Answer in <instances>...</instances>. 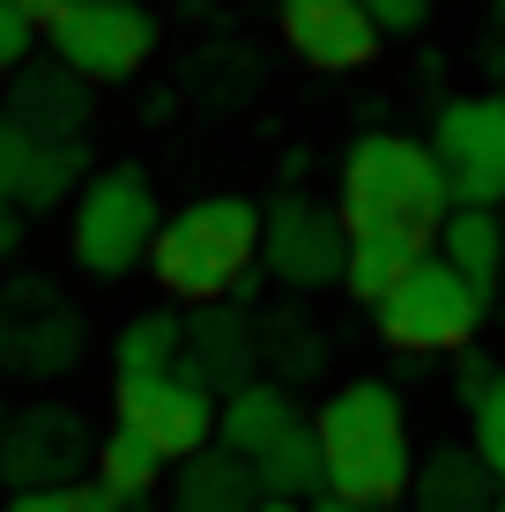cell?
<instances>
[{
	"instance_id": "6da1fadb",
	"label": "cell",
	"mask_w": 505,
	"mask_h": 512,
	"mask_svg": "<svg viewBox=\"0 0 505 512\" xmlns=\"http://www.w3.org/2000/svg\"><path fill=\"white\" fill-rule=\"evenodd\" d=\"M312 438H320V468H327V498L335 505H394L416 490V446H409V416L402 394L387 379H350L312 409Z\"/></svg>"
},
{
	"instance_id": "f546056e",
	"label": "cell",
	"mask_w": 505,
	"mask_h": 512,
	"mask_svg": "<svg viewBox=\"0 0 505 512\" xmlns=\"http://www.w3.org/2000/svg\"><path fill=\"white\" fill-rule=\"evenodd\" d=\"M15 245H23V223H15V208L0 201V260H15Z\"/></svg>"
},
{
	"instance_id": "83f0119b",
	"label": "cell",
	"mask_w": 505,
	"mask_h": 512,
	"mask_svg": "<svg viewBox=\"0 0 505 512\" xmlns=\"http://www.w3.org/2000/svg\"><path fill=\"white\" fill-rule=\"evenodd\" d=\"M357 8L372 15V30L387 38V30H416V23L431 15V0H357Z\"/></svg>"
},
{
	"instance_id": "2e32d148",
	"label": "cell",
	"mask_w": 505,
	"mask_h": 512,
	"mask_svg": "<svg viewBox=\"0 0 505 512\" xmlns=\"http://www.w3.org/2000/svg\"><path fill=\"white\" fill-rule=\"evenodd\" d=\"M253 505H260L253 461H238L223 446H208V453L171 468V512H253Z\"/></svg>"
},
{
	"instance_id": "3957f363",
	"label": "cell",
	"mask_w": 505,
	"mask_h": 512,
	"mask_svg": "<svg viewBox=\"0 0 505 512\" xmlns=\"http://www.w3.org/2000/svg\"><path fill=\"white\" fill-rule=\"evenodd\" d=\"M454 216L446 171L431 156V141L416 134H357L342 156V231H409L439 238V223Z\"/></svg>"
},
{
	"instance_id": "d4e9b609",
	"label": "cell",
	"mask_w": 505,
	"mask_h": 512,
	"mask_svg": "<svg viewBox=\"0 0 505 512\" xmlns=\"http://www.w3.org/2000/svg\"><path fill=\"white\" fill-rule=\"evenodd\" d=\"M38 149H45V141H30L15 119H0V201H8V208H23L30 171H38Z\"/></svg>"
},
{
	"instance_id": "8fae6325",
	"label": "cell",
	"mask_w": 505,
	"mask_h": 512,
	"mask_svg": "<svg viewBox=\"0 0 505 512\" xmlns=\"http://www.w3.org/2000/svg\"><path fill=\"white\" fill-rule=\"evenodd\" d=\"M112 409H119V423H127V431H142L171 468L216 446V394H208L194 372L134 379V386H119V394H112Z\"/></svg>"
},
{
	"instance_id": "1f68e13d",
	"label": "cell",
	"mask_w": 505,
	"mask_h": 512,
	"mask_svg": "<svg viewBox=\"0 0 505 512\" xmlns=\"http://www.w3.org/2000/svg\"><path fill=\"white\" fill-rule=\"evenodd\" d=\"M253 512H305V505H283V498H260Z\"/></svg>"
},
{
	"instance_id": "f1b7e54d",
	"label": "cell",
	"mask_w": 505,
	"mask_h": 512,
	"mask_svg": "<svg viewBox=\"0 0 505 512\" xmlns=\"http://www.w3.org/2000/svg\"><path fill=\"white\" fill-rule=\"evenodd\" d=\"M15 8H23L30 23H38V30H52V23H60L67 8H75V0H15Z\"/></svg>"
},
{
	"instance_id": "e575fe53",
	"label": "cell",
	"mask_w": 505,
	"mask_h": 512,
	"mask_svg": "<svg viewBox=\"0 0 505 512\" xmlns=\"http://www.w3.org/2000/svg\"><path fill=\"white\" fill-rule=\"evenodd\" d=\"M498 512H505V483H498Z\"/></svg>"
},
{
	"instance_id": "277c9868",
	"label": "cell",
	"mask_w": 505,
	"mask_h": 512,
	"mask_svg": "<svg viewBox=\"0 0 505 512\" xmlns=\"http://www.w3.org/2000/svg\"><path fill=\"white\" fill-rule=\"evenodd\" d=\"M156 231H164V208H156V186L134 164H112V171H97V179H82V193H75V231H67L82 275H97V282L134 275L149 260Z\"/></svg>"
},
{
	"instance_id": "7a4b0ae2",
	"label": "cell",
	"mask_w": 505,
	"mask_h": 512,
	"mask_svg": "<svg viewBox=\"0 0 505 512\" xmlns=\"http://www.w3.org/2000/svg\"><path fill=\"white\" fill-rule=\"evenodd\" d=\"M260 253V208L246 193H201L179 216H164V231L149 245V275L164 282L179 305H231L246 290V268Z\"/></svg>"
},
{
	"instance_id": "d590c367",
	"label": "cell",
	"mask_w": 505,
	"mask_h": 512,
	"mask_svg": "<svg viewBox=\"0 0 505 512\" xmlns=\"http://www.w3.org/2000/svg\"><path fill=\"white\" fill-rule=\"evenodd\" d=\"M0 431H8V409H0Z\"/></svg>"
},
{
	"instance_id": "7c38bea8",
	"label": "cell",
	"mask_w": 505,
	"mask_h": 512,
	"mask_svg": "<svg viewBox=\"0 0 505 512\" xmlns=\"http://www.w3.org/2000/svg\"><path fill=\"white\" fill-rule=\"evenodd\" d=\"M275 30L312 75H357L379 60V30L357 0H275Z\"/></svg>"
},
{
	"instance_id": "4fadbf2b",
	"label": "cell",
	"mask_w": 505,
	"mask_h": 512,
	"mask_svg": "<svg viewBox=\"0 0 505 512\" xmlns=\"http://www.w3.org/2000/svg\"><path fill=\"white\" fill-rule=\"evenodd\" d=\"M253 357H260V320L246 305H208L194 312V327H186V357H179V372H194L208 394H238V386H253Z\"/></svg>"
},
{
	"instance_id": "cb8c5ba5",
	"label": "cell",
	"mask_w": 505,
	"mask_h": 512,
	"mask_svg": "<svg viewBox=\"0 0 505 512\" xmlns=\"http://www.w3.org/2000/svg\"><path fill=\"white\" fill-rule=\"evenodd\" d=\"M468 416H476V438H468V446H476V461L505 483V372H491L476 394H468Z\"/></svg>"
},
{
	"instance_id": "ac0fdd59",
	"label": "cell",
	"mask_w": 505,
	"mask_h": 512,
	"mask_svg": "<svg viewBox=\"0 0 505 512\" xmlns=\"http://www.w3.org/2000/svg\"><path fill=\"white\" fill-rule=\"evenodd\" d=\"M342 238H350V253H342V290H350L357 305L394 297V282L431 253V238H409V231H342Z\"/></svg>"
},
{
	"instance_id": "4dcf8cb0",
	"label": "cell",
	"mask_w": 505,
	"mask_h": 512,
	"mask_svg": "<svg viewBox=\"0 0 505 512\" xmlns=\"http://www.w3.org/2000/svg\"><path fill=\"white\" fill-rule=\"evenodd\" d=\"M476 60H483V75H491V82L505 75V52H498V45H483V52H476Z\"/></svg>"
},
{
	"instance_id": "ba28073f",
	"label": "cell",
	"mask_w": 505,
	"mask_h": 512,
	"mask_svg": "<svg viewBox=\"0 0 505 512\" xmlns=\"http://www.w3.org/2000/svg\"><path fill=\"white\" fill-rule=\"evenodd\" d=\"M431 156L446 171L454 208H491L505 201V97L476 90V97H446L431 119Z\"/></svg>"
},
{
	"instance_id": "5b68a950",
	"label": "cell",
	"mask_w": 505,
	"mask_h": 512,
	"mask_svg": "<svg viewBox=\"0 0 505 512\" xmlns=\"http://www.w3.org/2000/svg\"><path fill=\"white\" fill-rule=\"evenodd\" d=\"M483 305H491V297H476L439 253H424L394 282V297L372 305V327L387 334V349H402V357H454V349L476 342Z\"/></svg>"
},
{
	"instance_id": "603a6c76",
	"label": "cell",
	"mask_w": 505,
	"mask_h": 512,
	"mask_svg": "<svg viewBox=\"0 0 505 512\" xmlns=\"http://www.w3.org/2000/svg\"><path fill=\"white\" fill-rule=\"evenodd\" d=\"M82 171H90V149H82V141H45V149H38V171H30L23 208H60L67 193H75Z\"/></svg>"
},
{
	"instance_id": "4316f807",
	"label": "cell",
	"mask_w": 505,
	"mask_h": 512,
	"mask_svg": "<svg viewBox=\"0 0 505 512\" xmlns=\"http://www.w3.org/2000/svg\"><path fill=\"white\" fill-rule=\"evenodd\" d=\"M8 512H127L104 483H75V490H38V498H15Z\"/></svg>"
},
{
	"instance_id": "e0dca14e",
	"label": "cell",
	"mask_w": 505,
	"mask_h": 512,
	"mask_svg": "<svg viewBox=\"0 0 505 512\" xmlns=\"http://www.w3.org/2000/svg\"><path fill=\"white\" fill-rule=\"evenodd\" d=\"M416 512H498V475L476 461V446H439L416 468Z\"/></svg>"
},
{
	"instance_id": "8992f818",
	"label": "cell",
	"mask_w": 505,
	"mask_h": 512,
	"mask_svg": "<svg viewBox=\"0 0 505 512\" xmlns=\"http://www.w3.org/2000/svg\"><path fill=\"white\" fill-rule=\"evenodd\" d=\"M82 468H97V431L75 401H30V409L8 416V431H0V483L15 498L75 490Z\"/></svg>"
},
{
	"instance_id": "9a60e30c",
	"label": "cell",
	"mask_w": 505,
	"mask_h": 512,
	"mask_svg": "<svg viewBox=\"0 0 505 512\" xmlns=\"http://www.w3.org/2000/svg\"><path fill=\"white\" fill-rule=\"evenodd\" d=\"M290 423H305L298 409H290V394L275 379H253V386H238V394L216 401V446L238 453V461H260Z\"/></svg>"
},
{
	"instance_id": "30bf717a",
	"label": "cell",
	"mask_w": 505,
	"mask_h": 512,
	"mask_svg": "<svg viewBox=\"0 0 505 512\" xmlns=\"http://www.w3.org/2000/svg\"><path fill=\"white\" fill-rule=\"evenodd\" d=\"M342 253H350L342 216H327L320 201L275 193L260 208V268L283 282V290H327V282H342Z\"/></svg>"
},
{
	"instance_id": "7402d4cb",
	"label": "cell",
	"mask_w": 505,
	"mask_h": 512,
	"mask_svg": "<svg viewBox=\"0 0 505 512\" xmlns=\"http://www.w3.org/2000/svg\"><path fill=\"white\" fill-rule=\"evenodd\" d=\"M164 468H171V461H164V453H156V446H149V438H142V431H127V423H112V431H104V438H97V483H104V490H112V498H119V505H134V498H149V490H156V483H164Z\"/></svg>"
},
{
	"instance_id": "5bb4252c",
	"label": "cell",
	"mask_w": 505,
	"mask_h": 512,
	"mask_svg": "<svg viewBox=\"0 0 505 512\" xmlns=\"http://www.w3.org/2000/svg\"><path fill=\"white\" fill-rule=\"evenodd\" d=\"M0 119H15L30 141H82V127H90V82H75L52 60H30L23 75H8Z\"/></svg>"
},
{
	"instance_id": "d6986e66",
	"label": "cell",
	"mask_w": 505,
	"mask_h": 512,
	"mask_svg": "<svg viewBox=\"0 0 505 512\" xmlns=\"http://www.w3.org/2000/svg\"><path fill=\"white\" fill-rule=\"evenodd\" d=\"M439 260L476 297H491L498 275H505V231H498V216H491V208H454V216L439 223Z\"/></svg>"
},
{
	"instance_id": "836d02e7",
	"label": "cell",
	"mask_w": 505,
	"mask_h": 512,
	"mask_svg": "<svg viewBox=\"0 0 505 512\" xmlns=\"http://www.w3.org/2000/svg\"><path fill=\"white\" fill-rule=\"evenodd\" d=\"M312 512H364V505H335V498H320V505H312Z\"/></svg>"
},
{
	"instance_id": "44dd1931",
	"label": "cell",
	"mask_w": 505,
	"mask_h": 512,
	"mask_svg": "<svg viewBox=\"0 0 505 512\" xmlns=\"http://www.w3.org/2000/svg\"><path fill=\"white\" fill-rule=\"evenodd\" d=\"M253 475H260V498H283V505H298L305 490H327V468H320V438H312V423H290V431L253 461Z\"/></svg>"
},
{
	"instance_id": "d6a6232c",
	"label": "cell",
	"mask_w": 505,
	"mask_h": 512,
	"mask_svg": "<svg viewBox=\"0 0 505 512\" xmlns=\"http://www.w3.org/2000/svg\"><path fill=\"white\" fill-rule=\"evenodd\" d=\"M491 30H498V45H505V0H491Z\"/></svg>"
},
{
	"instance_id": "ffe728a7",
	"label": "cell",
	"mask_w": 505,
	"mask_h": 512,
	"mask_svg": "<svg viewBox=\"0 0 505 512\" xmlns=\"http://www.w3.org/2000/svg\"><path fill=\"white\" fill-rule=\"evenodd\" d=\"M179 357H186V320L179 312H134V320L112 334V379L119 386L179 372Z\"/></svg>"
},
{
	"instance_id": "9c48e42d",
	"label": "cell",
	"mask_w": 505,
	"mask_h": 512,
	"mask_svg": "<svg viewBox=\"0 0 505 512\" xmlns=\"http://www.w3.org/2000/svg\"><path fill=\"white\" fill-rule=\"evenodd\" d=\"M82 357V312L45 275L0 282V372L15 379H60Z\"/></svg>"
},
{
	"instance_id": "52a82bcc",
	"label": "cell",
	"mask_w": 505,
	"mask_h": 512,
	"mask_svg": "<svg viewBox=\"0 0 505 512\" xmlns=\"http://www.w3.org/2000/svg\"><path fill=\"white\" fill-rule=\"evenodd\" d=\"M52 67H67L75 82H127L134 67L156 52V15L142 0H75L60 23L45 30Z\"/></svg>"
},
{
	"instance_id": "484cf974",
	"label": "cell",
	"mask_w": 505,
	"mask_h": 512,
	"mask_svg": "<svg viewBox=\"0 0 505 512\" xmlns=\"http://www.w3.org/2000/svg\"><path fill=\"white\" fill-rule=\"evenodd\" d=\"M38 45H45V30L30 23V15L15 8V0H0V82H8V75H23V67L38 60Z\"/></svg>"
}]
</instances>
